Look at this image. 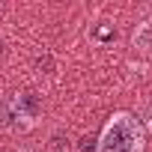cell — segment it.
I'll use <instances>...</instances> for the list:
<instances>
[{
	"mask_svg": "<svg viewBox=\"0 0 152 152\" xmlns=\"http://www.w3.org/2000/svg\"><path fill=\"white\" fill-rule=\"evenodd\" d=\"M3 51H6V48H3V42H0V54H3Z\"/></svg>",
	"mask_w": 152,
	"mask_h": 152,
	"instance_id": "8992f818",
	"label": "cell"
},
{
	"mask_svg": "<svg viewBox=\"0 0 152 152\" xmlns=\"http://www.w3.org/2000/svg\"><path fill=\"white\" fill-rule=\"evenodd\" d=\"M134 48L152 51V21H143V24L134 30Z\"/></svg>",
	"mask_w": 152,
	"mask_h": 152,
	"instance_id": "3957f363",
	"label": "cell"
},
{
	"mask_svg": "<svg viewBox=\"0 0 152 152\" xmlns=\"http://www.w3.org/2000/svg\"><path fill=\"white\" fill-rule=\"evenodd\" d=\"M39 113H42V102L30 90L15 93L12 99L0 102V125H6V128H21L24 131V128L36 125Z\"/></svg>",
	"mask_w": 152,
	"mask_h": 152,
	"instance_id": "7a4b0ae2",
	"label": "cell"
},
{
	"mask_svg": "<svg viewBox=\"0 0 152 152\" xmlns=\"http://www.w3.org/2000/svg\"><path fill=\"white\" fill-rule=\"evenodd\" d=\"M66 146H69V137H63V131H57V134L51 137V149H54V152H63Z\"/></svg>",
	"mask_w": 152,
	"mask_h": 152,
	"instance_id": "277c9868",
	"label": "cell"
},
{
	"mask_svg": "<svg viewBox=\"0 0 152 152\" xmlns=\"http://www.w3.org/2000/svg\"><path fill=\"white\" fill-rule=\"evenodd\" d=\"M140 149H143L140 125L131 119V113H113L99 140V152H140Z\"/></svg>",
	"mask_w": 152,
	"mask_h": 152,
	"instance_id": "6da1fadb",
	"label": "cell"
},
{
	"mask_svg": "<svg viewBox=\"0 0 152 152\" xmlns=\"http://www.w3.org/2000/svg\"><path fill=\"white\" fill-rule=\"evenodd\" d=\"M96 143H99V140H96V137H84V140H81V146H78V149H81V152H96Z\"/></svg>",
	"mask_w": 152,
	"mask_h": 152,
	"instance_id": "5b68a950",
	"label": "cell"
}]
</instances>
